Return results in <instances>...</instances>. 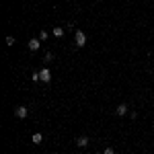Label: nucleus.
I'll return each mask as SVG.
<instances>
[{"label": "nucleus", "mask_w": 154, "mask_h": 154, "mask_svg": "<svg viewBox=\"0 0 154 154\" xmlns=\"http://www.w3.org/2000/svg\"><path fill=\"white\" fill-rule=\"evenodd\" d=\"M74 39H76V45H78V47H84V45H86V35H84V31H80V29H78L76 35H74Z\"/></svg>", "instance_id": "1"}, {"label": "nucleus", "mask_w": 154, "mask_h": 154, "mask_svg": "<svg viewBox=\"0 0 154 154\" xmlns=\"http://www.w3.org/2000/svg\"><path fill=\"white\" fill-rule=\"evenodd\" d=\"M14 115L19 117V119H25V117L29 115V109H27L25 105H21V107H17V109H14Z\"/></svg>", "instance_id": "2"}, {"label": "nucleus", "mask_w": 154, "mask_h": 154, "mask_svg": "<svg viewBox=\"0 0 154 154\" xmlns=\"http://www.w3.org/2000/svg\"><path fill=\"white\" fill-rule=\"evenodd\" d=\"M39 76H41V80H43V82L47 84V82L51 80V72H49L47 68H43V70H39Z\"/></svg>", "instance_id": "3"}, {"label": "nucleus", "mask_w": 154, "mask_h": 154, "mask_svg": "<svg viewBox=\"0 0 154 154\" xmlns=\"http://www.w3.org/2000/svg\"><path fill=\"white\" fill-rule=\"evenodd\" d=\"M115 113L119 117H123V115H127V105L125 103H121V105H117V109H115Z\"/></svg>", "instance_id": "4"}, {"label": "nucleus", "mask_w": 154, "mask_h": 154, "mask_svg": "<svg viewBox=\"0 0 154 154\" xmlns=\"http://www.w3.org/2000/svg\"><path fill=\"white\" fill-rule=\"evenodd\" d=\"M39 47H41V39H31L29 41V49L31 51H37Z\"/></svg>", "instance_id": "5"}, {"label": "nucleus", "mask_w": 154, "mask_h": 154, "mask_svg": "<svg viewBox=\"0 0 154 154\" xmlns=\"http://www.w3.org/2000/svg\"><path fill=\"white\" fill-rule=\"evenodd\" d=\"M76 144L80 146V148L88 146V136H78V138H76Z\"/></svg>", "instance_id": "6"}, {"label": "nucleus", "mask_w": 154, "mask_h": 154, "mask_svg": "<svg viewBox=\"0 0 154 154\" xmlns=\"http://www.w3.org/2000/svg\"><path fill=\"white\" fill-rule=\"evenodd\" d=\"M51 35H54V37H62V35H64V29H62V27H56V29H54V31H51Z\"/></svg>", "instance_id": "7"}, {"label": "nucleus", "mask_w": 154, "mask_h": 154, "mask_svg": "<svg viewBox=\"0 0 154 154\" xmlns=\"http://www.w3.org/2000/svg\"><path fill=\"white\" fill-rule=\"evenodd\" d=\"M31 140H33V144H41V142H43V136H41V134H33Z\"/></svg>", "instance_id": "8"}, {"label": "nucleus", "mask_w": 154, "mask_h": 154, "mask_svg": "<svg viewBox=\"0 0 154 154\" xmlns=\"http://www.w3.org/2000/svg\"><path fill=\"white\" fill-rule=\"evenodd\" d=\"M47 37H49V33L43 29V31H39V37L37 39H41V41H47Z\"/></svg>", "instance_id": "9"}, {"label": "nucleus", "mask_w": 154, "mask_h": 154, "mask_svg": "<svg viewBox=\"0 0 154 154\" xmlns=\"http://www.w3.org/2000/svg\"><path fill=\"white\" fill-rule=\"evenodd\" d=\"M31 80H33V82H37V80H41V76H39V72H33V74H31Z\"/></svg>", "instance_id": "10"}, {"label": "nucleus", "mask_w": 154, "mask_h": 154, "mask_svg": "<svg viewBox=\"0 0 154 154\" xmlns=\"http://www.w3.org/2000/svg\"><path fill=\"white\" fill-rule=\"evenodd\" d=\"M103 154H115V150H113V148H111V146H107V148H105V150H103Z\"/></svg>", "instance_id": "11"}, {"label": "nucleus", "mask_w": 154, "mask_h": 154, "mask_svg": "<svg viewBox=\"0 0 154 154\" xmlns=\"http://www.w3.org/2000/svg\"><path fill=\"white\" fill-rule=\"evenodd\" d=\"M51 60H54V54L47 51V54H45V62H51Z\"/></svg>", "instance_id": "12"}, {"label": "nucleus", "mask_w": 154, "mask_h": 154, "mask_svg": "<svg viewBox=\"0 0 154 154\" xmlns=\"http://www.w3.org/2000/svg\"><path fill=\"white\" fill-rule=\"evenodd\" d=\"M6 43L8 45H14V37H6Z\"/></svg>", "instance_id": "13"}]
</instances>
